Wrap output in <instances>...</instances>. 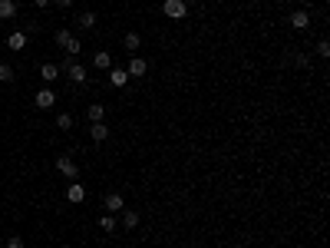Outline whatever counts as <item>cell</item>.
I'll use <instances>...</instances> for the list:
<instances>
[{
    "label": "cell",
    "mask_w": 330,
    "mask_h": 248,
    "mask_svg": "<svg viewBox=\"0 0 330 248\" xmlns=\"http://www.w3.org/2000/svg\"><path fill=\"white\" fill-rule=\"evenodd\" d=\"M53 40H56V47H60V50H66V53H70V60L79 53V50H83V43H79L70 30H56V37H53Z\"/></svg>",
    "instance_id": "1"
},
{
    "label": "cell",
    "mask_w": 330,
    "mask_h": 248,
    "mask_svg": "<svg viewBox=\"0 0 330 248\" xmlns=\"http://www.w3.org/2000/svg\"><path fill=\"white\" fill-rule=\"evenodd\" d=\"M162 14L169 17V20H185V17H189V4H185V0H165Z\"/></svg>",
    "instance_id": "2"
},
{
    "label": "cell",
    "mask_w": 330,
    "mask_h": 248,
    "mask_svg": "<svg viewBox=\"0 0 330 248\" xmlns=\"http://www.w3.org/2000/svg\"><path fill=\"white\" fill-rule=\"evenodd\" d=\"M60 73H66V76H70V83H76V86H83V83H86V66H83V63L66 60V63L60 66Z\"/></svg>",
    "instance_id": "3"
},
{
    "label": "cell",
    "mask_w": 330,
    "mask_h": 248,
    "mask_svg": "<svg viewBox=\"0 0 330 248\" xmlns=\"http://www.w3.org/2000/svg\"><path fill=\"white\" fill-rule=\"evenodd\" d=\"M33 106H37V109H53V106H56V93L50 86H43L37 96H33Z\"/></svg>",
    "instance_id": "4"
},
{
    "label": "cell",
    "mask_w": 330,
    "mask_h": 248,
    "mask_svg": "<svg viewBox=\"0 0 330 248\" xmlns=\"http://www.w3.org/2000/svg\"><path fill=\"white\" fill-rule=\"evenodd\" d=\"M126 73H129V80H142V76L149 73V63H145L142 56H132V60H129V66H126Z\"/></svg>",
    "instance_id": "5"
},
{
    "label": "cell",
    "mask_w": 330,
    "mask_h": 248,
    "mask_svg": "<svg viewBox=\"0 0 330 248\" xmlns=\"http://www.w3.org/2000/svg\"><path fill=\"white\" fill-rule=\"evenodd\" d=\"M56 169H60V172H63L66 179H73V182H76V176H79V166L73 162V156H60V159H56Z\"/></svg>",
    "instance_id": "6"
},
{
    "label": "cell",
    "mask_w": 330,
    "mask_h": 248,
    "mask_svg": "<svg viewBox=\"0 0 330 248\" xmlns=\"http://www.w3.org/2000/svg\"><path fill=\"white\" fill-rule=\"evenodd\" d=\"M102 208H106L109 215H119V212L126 208V199H122V195H119V192H109V195H106V199H102Z\"/></svg>",
    "instance_id": "7"
},
{
    "label": "cell",
    "mask_w": 330,
    "mask_h": 248,
    "mask_svg": "<svg viewBox=\"0 0 330 248\" xmlns=\"http://www.w3.org/2000/svg\"><path fill=\"white\" fill-rule=\"evenodd\" d=\"M109 83H112V86H126V83H129V73H126V66H109Z\"/></svg>",
    "instance_id": "8"
},
{
    "label": "cell",
    "mask_w": 330,
    "mask_h": 248,
    "mask_svg": "<svg viewBox=\"0 0 330 248\" xmlns=\"http://www.w3.org/2000/svg\"><path fill=\"white\" fill-rule=\"evenodd\" d=\"M287 20H291L294 30H307V27H310V14H307V10H294Z\"/></svg>",
    "instance_id": "9"
},
{
    "label": "cell",
    "mask_w": 330,
    "mask_h": 248,
    "mask_svg": "<svg viewBox=\"0 0 330 248\" xmlns=\"http://www.w3.org/2000/svg\"><path fill=\"white\" fill-rule=\"evenodd\" d=\"M20 7H17V0H0V20H17Z\"/></svg>",
    "instance_id": "10"
},
{
    "label": "cell",
    "mask_w": 330,
    "mask_h": 248,
    "mask_svg": "<svg viewBox=\"0 0 330 248\" xmlns=\"http://www.w3.org/2000/svg\"><path fill=\"white\" fill-rule=\"evenodd\" d=\"M89 139H93V143H106V139H109V126H106V122H93V126H89Z\"/></svg>",
    "instance_id": "11"
},
{
    "label": "cell",
    "mask_w": 330,
    "mask_h": 248,
    "mask_svg": "<svg viewBox=\"0 0 330 248\" xmlns=\"http://www.w3.org/2000/svg\"><path fill=\"white\" fill-rule=\"evenodd\" d=\"M40 76H43V83H56L63 73H60V66H56V63H43V66H40Z\"/></svg>",
    "instance_id": "12"
},
{
    "label": "cell",
    "mask_w": 330,
    "mask_h": 248,
    "mask_svg": "<svg viewBox=\"0 0 330 248\" xmlns=\"http://www.w3.org/2000/svg\"><path fill=\"white\" fill-rule=\"evenodd\" d=\"M27 40H30V37H27V33H20V30H17V33H10V37H7V47L14 50V53H20V50L27 47Z\"/></svg>",
    "instance_id": "13"
},
{
    "label": "cell",
    "mask_w": 330,
    "mask_h": 248,
    "mask_svg": "<svg viewBox=\"0 0 330 248\" xmlns=\"http://www.w3.org/2000/svg\"><path fill=\"white\" fill-rule=\"evenodd\" d=\"M66 199H70L73 205H79V202L86 199V189H83L79 182H70V189H66Z\"/></svg>",
    "instance_id": "14"
},
{
    "label": "cell",
    "mask_w": 330,
    "mask_h": 248,
    "mask_svg": "<svg viewBox=\"0 0 330 248\" xmlns=\"http://www.w3.org/2000/svg\"><path fill=\"white\" fill-rule=\"evenodd\" d=\"M119 215H122V228H129V232H132V228H139V212H132V208H122Z\"/></svg>",
    "instance_id": "15"
},
{
    "label": "cell",
    "mask_w": 330,
    "mask_h": 248,
    "mask_svg": "<svg viewBox=\"0 0 330 248\" xmlns=\"http://www.w3.org/2000/svg\"><path fill=\"white\" fill-rule=\"evenodd\" d=\"M86 116H89V122H102V119H106V106H102V103H89Z\"/></svg>",
    "instance_id": "16"
},
{
    "label": "cell",
    "mask_w": 330,
    "mask_h": 248,
    "mask_svg": "<svg viewBox=\"0 0 330 248\" xmlns=\"http://www.w3.org/2000/svg\"><path fill=\"white\" fill-rule=\"evenodd\" d=\"M93 66H96V70H109V66H112V56L106 53V50H96V56H93Z\"/></svg>",
    "instance_id": "17"
},
{
    "label": "cell",
    "mask_w": 330,
    "mask_h": 248,
    "mask_svg": "<svg viewBox=\"0 0 330 248\" xmlns=\"http://www.w3.org/2000/svg\"><path fill=\"white\" fill-rule=\"evenodd\" d=\"M122 47H126L129 53H135V50L142 47V37H139V33H135V30H129V33H126V40H122Z\"/></svg>",
    "instance_id": "18"
},
{
    "label": "cell",
    "mask_w": 330,
    "mask_h": 248,
    "mask_svg": "<svg viewBox=\"0 0 330 248\" xmlns=\"http://www.w3.org/2000/svg\"><path fill=\"white\" fill-rule=\"evenodd\" d=\"M79 27H83V30H96V14H93V10L79 14Z\"/></svg>",
    "instance_id": "19"
},
{
    "label": "cell",
    "mask_w": 330,
    "mask_h": 248,
    "mask_svg": "<svg viewBox=\"0 0 330 248\" xmlns=\"http://www.w3.org/2000/svg\"><path fill=\"white\" fill-rule=\"evenodd\" d=\"M99 228H102V232H116V218H112L109 212H106V215H99Z\"/></svg>",
    "instance_id": "20"
},
{
    "label": "cell",
    "mask_w": 330,
    "mask_h": 248,
    "mask_svg": "<svg viewBox=\"0 0 330 248\" xmlns=\"http://www.w3.org/2000/svg\"><path fill=\"white\" fill-rule=\"evenodd\" d=\"M56 129H63V133L73 129V116H70V112H60V116H56Z\"/></svg>",
    "instance_id": "21"
},
{
    "label": "cell",
    "mask_w": 330,
    "mask_h": 248,
    "mask_svg": "<svg viewBox=\"0 0 330 248\" xmlns=\"http://www.w3.org/2000/svg\"><path fill=\"white\" fill-rule=\"evenodd\" d=\"M14 76H17V73H14V66H10V63H0V83H10Z\"/></svg>",
    "instance_id": "22"
},
{
    "label": "cell",
    "mask_w": 330,
    "mask_h": 248,
    "mask_svg": "<svg viewBox=\"0 0 330 248\" xmlns=\"http://www.w3.org/2000/svg\"><path fill=\"white\" fill-rule=\"evenodd\" d=\"M294 63H297L300 70H307V66H310V56H307V53H297V56H294Z\"/></svg>",
    "instance_id": "23"
},
{
    "label": "cell",
    "mask_w": 330,
    "mask_h": 248,
    "mask_svg": "<svg viewBox=\"0 0 330 248\" xmlns=\"http://www.w3.org/2000/svg\"><path fill=\"white\" fill-rule=\"evenodd\" d=\"M7 248H24V238H20V235H10V238H7Z\"/></svg>",
    "instance_id": "24"
},
{
    "label": "cell",
    "mask_w": 330,
    "mask_h": 248,
    "mask_svg": "<svg viewBox=\"0 0 330 248\" xmlns=\"http://www.w3.org/2000/svg\"><path fill=\"white\" fill-rule=\"evenodd\" d=\"M37 33H40V24H37V20H30V24H27V37H37Z\"/></svg>",
    "instance_id": "25"
},
{
    "label": "cell",
    "mask_w": 330,
    "mask_h": 248,
    "mask_svg": "<svg viewBox=\"0 0 330 248\" xmlns=\"http://www.w3.org/2000/svg\"><path fill=\"white\" fill-rule=\"evenodd\" d=\"M317 53H320V56H330V43L320 40V43H317Z\"/></svg>",
    "instance_id": "26"
},
{
    "label": "cell",
    "mask_w": 330,
    "mask_h": 248,
    "mask_svg": "<svg viewBox=\"0 0 330 248\" xmlns=\"http://www.w3.org/2000/svg\"><path fill=\"white\" fill-rule=\"evenodd\" d=\"M47 4H50V0H33V7H37V10H43Z\"/></svg>",
    "instance_id": "27"
},
{
    "label": "cell",
    "mask_w": 330,
    "mask_h": 248,
    "mask_svg": "<svg viewBox=\"0 0 330 248\" xmlns=\"http://www.w3.org/2000/svg\"><path fill=\"white\" fill-rule=\"evenodd\" d=\"M56 4H60V7H73V0H56Z\"/></svg>",
    "instance_id": "28"
},
{
    "label": "cell",
    "mask_w": 330,
    "mask_h": 248,
    "mask_svg": "<svg viewBox=\"0 0 330 248\" xmlns=\"http://www.w3.org/2000/svg\"><path fill=\"white\" fill-rule=\"evenodd\" d=\"M284 4H294V0H284Z\"/></svg>",
    "instance_id": "29"
}]
</instances>
